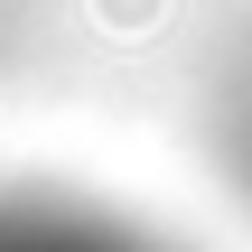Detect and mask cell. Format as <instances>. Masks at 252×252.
<instances>
[{
	"instance_id": "1",
	"label": "cell",
	"mask_w": 252,
	"mask_h": 252,
	"mask_svg": "<svg viewBox=\"0 0 252 252\" xmlns=\"http://www.w3.org/2000/svg\"><path fill=\"white\" fill-rule=\"evenodd\" d=\"M0 252H159V243L65 196H0Z\"/></svg>"
},
{
	"instance_id": "2",
	"label": "cell",
	"mask_w": 252,
	"mask_h": 252,
	"mask_svg": "<svg viewBox=\"0 0 252 252\" xmlns=\"http://www.w3.org/2000/svg\"><path fill=\"white\" fill-rule=\"evenodd\" d=\"M234 140H243V178H252V94L234 103Z\"/></svg>"
}]
</instances>
